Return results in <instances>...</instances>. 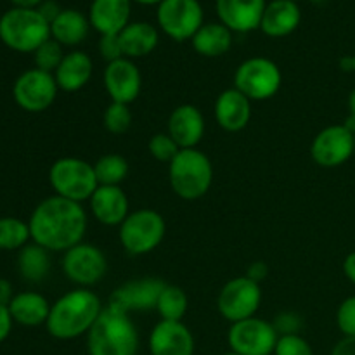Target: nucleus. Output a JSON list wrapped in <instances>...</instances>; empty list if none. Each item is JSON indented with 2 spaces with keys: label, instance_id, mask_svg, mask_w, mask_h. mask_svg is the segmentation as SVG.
<instances>
[{
  "label": "nucleus",
  "instance_id": "obj_3",
  "mask_svg": "<svg viewBox=\"0 0 355 355\" xmlns=\"http://www.w3.org/2000/svg\"><path fill=\"white\" fill-rule=\"evenodd\" d=\"M89 355H137L139 333L130 314L118 309H103L90 331L87 333Z\"/></svg>",
  "mask_w": 355,
  "mask_h": 355
},
{
  "label": "nucleus",
  "instance_id": "obj_47",
  "mask_svg": "<svg viewBox=\"0 0 355 355\" xmlns=\"http://www.w3.org/2000/svg\"><path fill=\"white\" fill-rule=\"evenodd\" d=\"M14 7H21V9H38L45 0H10Z\"/></svg>",
  "mask_w": 355,
  "mask_h": 355
},
{
  "label": "nucleus",
  "instance_id": "obj_2",
  "mask_svg": "<svg viewBox=\"0 0 355 355\" xmlns=\"http://www.w3.org/2000/svg\"><path fill=\"white\" fill-rule=\"evenodd\" d=\"M101 298L89 288L68 291L51 305L45 328L55 340H75L87 335L103 312Z\"/></svg>",
  "mask_w": 355,
  "mask_h": 355
},
{
  "label": "nucleus",
  "instance_id": "obj_22",
  "mask_svg": "<svg viewBox=\"0 0 355 355\" xmlns=\"http://www.w3.org/2000/svg\"><path fill=\"white\" fill-rule=\"evenodd\" d=\"M215 121L225 132H241L252 120V101L238 89H225L218 94L214 106Z\"/></svg>",
  "mask_w": 355,
  "mask_h": 355
},
{
  "label": "nucleus",
  "instance_id": "obj_29",
  "mask_svg": "<svg viewBox=\"0 0 355 355\" xmlns=\"http://www.w3.org/2000/svg\"><path fill=\"white\" fill-rule=\"evenodd\" d=\"M17 270L28 283H42L51 272V252L33 241L28 243L17 253Z\"/></svg>",
  "mask_w": 355,
  "mask_h": 355
},
{
  "label": "nucleus",
  "instance_id": "obj_45",
  "mask_svg": "<svg viewBox=\"0 0 355 355\" xmlns=\"http://www.w3.org/2000/svg\"><path fill=\"white\" fill-rule=\"evenodd\" d=\"M343 272H345L347 279L355 284V252L349 253L343 260Z\"/></svg>",
  "mask_w": 355,
  "mask_h": 355
},
{
  "label": "nucleus",
  "instance_id": "obj_30",
  "mask_svg": "<svg viewBox=\"0 0 355 355\" xmlns=\"http://www.w3.org/2000/svg\"><path fill=\"white\" fill-rule=\"evenodd\" d=\"M189 307V298L186 291L175 284H165L156 304L155 311L162 321H182Z\"/></svg>",
  "mask_w": 355,
  "mask_h": 355
},
{
  "label": "nucleus",
  "instance_id": "obj_43",
  "mask_svg": "<svg viewBox=\"0 0 355 355\" xmlns=\"http://www.w3.org/2000/svg\"><path fill=\"white\" fill-rule=\"evenodd\" d=\"M331 355H355V336H343L331 350Z\"/></svg>",
  "mask_w": 355,
  "mask_h": 355
},
{
  "label": "nucleus",
  "instance_id": "obj_51",
  "mask_svg": "<svg viewBox=\"0 0 355 355\" xmlns=\"http://www.w3.org/2000/svg\"><path fill=\"white\" fill-rule=\"evenodd\" d=\"M224 355H238V354H234V352H231V350H229V352L224 354Z\"/></svg>",
  "mask_w": 355,
  "mask_h": 355
},
{
  "label": "nucleus",
  "instance_id": "obj_20",
  "mask_svg": "<svg viewBox=\"0 0 355 355\" xmlns=\"http://www.w3.org/2000/svg\"><path fill=\"white\" fill-rule=\"evenodd\" d=\"M89 205L96 220L107 227H120L130 214V203L121 186H99Z\"/></svg>",
  "mask_w": 355,
  "mask_h": 355
},
{
  "label": "nucleus",
  "instance_id": "obj_32",
  "mask_svg": "<svg viewBox=\"0 0 355 355\" xmlns=\"http://www.w3.org/2000/svg\"><path fill=\"white\" fill-rule=\"evenodd\" d=\"M31 241V232L28 222L17 217L0 218V250L3 252H19Z\"/></svg>",
  "mask_w": 355,
  "mask_h": 355
},
{
  "label": "nucleus",
  "instance_id": "obj_9",
  "mask_svg": "<svg viewBox=\"0 0 355 355\" xmlns=\"http://www.w3.org/2000/svg\"><path fill=\"white\" fill-rule=\"evenodd\" d=\"M156 23L172 40H193L205 24L203 6L200 0H163L156 6Z\"/></svg>",
  "mask_w": 355,
  "mask_h": 355
},
{
  "label": "nucleus",
  "instance_id": "obj_40",
  "mask_svg": "<svg viewBox=\"0 0 355 355\" xmlns=\"http://www.w3.org/2000/svg\"><path fill=\"white\" fill-rule=\"evenodd\" d=\"M245 276L260 284L262 281L267 279V276H269V266H267L266 262H262V260H257V262L250 263Z\"/></svg>",
  "mask_w": 355,
  "mask_h": 355
},
{
  "label": "nucleus",
  "instance_id": "obj_50",
  "mask_svg": "<svg viewBox=\"0 0 355 355\" xmlns=\"http://www.w3.org/2000/svg\"><path fill=\"white\" fill-rule=\"evenodd\" d=\"M352 64H354V73H355V54L352 55Z\"/></svg>",
  "mask_w": 355,
  "mask_h": 355
},
{
  "label": "nucleus",
  "instance_id": "obj_37",
  "mask_svg": "<svg viewBox=\"0 0 355 355\" xmlns=\"http://www.w3.org/2000/svg\"><path fill=\"white\" fill-rule=\"evenodd\" d=\"M336 326L343 336H355V295L340 304L336 311Z\"/></svg>",
  "mask_w": 355,
  "mask_h": 355
},
{
  "label": "nucleus",
  "instance_id": "obj_23",
  "mask_svg": "<svg viewBox=\"0 0 355 355\" xmlns=\"http://www.w3.org/2000/svg\"><path fill=\"white\" fill-rule=\"evenodd\" d=\"M302 23L300 3L291 0H270L263 10L260 28L270 38H284L293 33Z\"/></svg>",
  "mask_w": 355,
  "mask_h": 355
},
{
  "label": "nucleus",
  "instance_id": "obj_4",
  "mask_svg": "<svg viewBox=\"0 0 355 355\" xmlns=\"http://www.w3.org/2000/svg\"><path fill=\"white\" fill-rule=\"evenodd\" d=\"M168 179L170 187L180 200H200L214 182V165L198 148L180 149L168 165Z\"/></svg>",
  "mask_w": 355,
  "mask_h": 355
},
{
  "label": "nucleus",
  "instance_id": "obj_17",
  "mask_svg": "<svg viewBox=\"0 0 355 355\" xmlns=\"http://www.w3.org/2000/svg\"><path fill=\"white\" fill-rule=\"evenodd\" d=\"M267 0H215L218 21L232 33H250L259 30Z\"/></svg>",
  "mask_w": 355,
  "mask_h": 355
},
{
  "label": "nucleus",
  "instance_id": "obj_38",
  "mask_svg": "<svg viewBox=\"0 0 355 355\" xmlns=\"http://www.w3.org/2000/svg\"><path fill=\"white\" fill-rule=\"evenodd\" d=\"M274 328H276L277 335H300V329L304 321H302L300 315L297 312H281L277 314V318L274 319Z\"/></svg>",
  "mask_w": 355,
  "mask_h": 355
},
{
  "label": "nucleus",
  "instance_id": "obj_14",
  "mask_svg": "<svg viewBox=\"0 0 355 355\" xmlns=\"http://www.w3.org/2000/svg\"><path fill=\"white\" fill-rule=\"evenodd\" d=\"M311 156L322 168H336L355 156V134L345 123L322 128L311 144Z\"/></svg>",
  "mask_w": 355,
  "mask_h": 355
},
{
  "label": "nucleus",
  "instance_id": "obj_28",
  "mask_svg": "<svg viewBox=\"0 0 355 355\" xmlns=\"http://www.w3.org/2000/svg\"><path fill=\"white\" fill-rule=\"evenodd\" d=\"M191 42L194 51L203 58H220L231 51L234 33L220 21H215V23H205Z\"/></svg>",
  "mask_w": 355,
  "mask_h": 355
},
{
  "label": "nucleus",
  "instance_id": "obj_26",
  "mask_svg": "<svg viewBox=\"0 0 355 355\" xmlns=\"http://www.w3.org/2000/svg\"><path fill=\"white\" fill-rule=\"evenodd\" d=\"M90 21L87 14L78 9H62L51 23V38L62 47H78L87 40L90 31Z\"/></svg>",
  "mask_w": 355,
  "mask_h": 355
},
{
  "label": "nucleus",
  "instance_id": "obj_35",
  "mask_svg": "<svg viewBox=\"0 0 355 355\" xmlns=\"http://www.w3.org/2000/svg\"><path fill=\"white\" fill-rule=\"evenodd\" d=\"M148 151L156 162L162 163H172V159L179 155L180 148L177 146V142L170 137L166 132H159L155 134L148 142Z\"/></svg>",
  "mask_w": 355,
  "mask_h": 355
},
{
  "label": "nucleus",
  "instance_id": "obj_5",
  "mask_svg": "<svg viewBox=\"0 0 355 355\" xmlns=\"http://www.w3.org/2000/svg\"><path fill=\"white\" fill-rule=\"evenodd\" d=\"M51 38V23L38 9L10 7L0 16V40L10 51L33 54Z\"/></svg>",
  "mask_w": 355,
  "mask_h": 355
},
{
  "label": "nucleus",
  "instance_id": "obj_34",
  "mask_svg": "<svg viewBox=\"0 0 355 355\" xmlns=\"http://www.w3.org/2000/svg\"><path fill=\"white\" fill-rule=\"evenodd\" d=\"M62 49L64 47H62L61 44H58L54 38H49L47 42H44V44L33 52L35 68L54 75L55 69L61 64L62 58H64V51H62Z\"/></svg>",
  "mask_w": 355,
  "mask_h": 355
},
{
  "label": "nucleus",
  "instance_id": "obj_21",
  "mask_svg": "<svg viewBox=\"0 0 355 355\" xmlns=\"http://www.w3.org/2000/svg\"><path fill=\"white\" fill-rule=\"evenodd\" d=\"M132 3V0H92L87 12L92 30L101 37L120 35L130 23Z\"/></svg>",
  "mask_w": 355,
  "mask_h": 355
},
{
  "label": "nucleus",
  "instance_id": "obj_18",
  "mask_svg": "<svg viewBox=\"0 0 355 355\" xmlns=\"http://www.w3.org/2000/svg\"><path fill=\"white\" fill-rule=\"evenodd\" d=\"M194 336L182 321H162L149 335L151 355H194Z\"/></svg>",
  "mask_w": 355,
  "mask_h": 355
},
{
  "label": "nucleus",
  "instance_id": "obj_7",
  "mask_svg": "<svg viewBox=\"0 0 355 355\" xmlns=\"http://www.w3.org/2000/svg\"><path fill=\"white\" fill-rule=\"evenodd\" d=\"M166 224L162 214L151 208H141L128 214L120 225V243L130 255H148L165 239Z\"/></svg>",
  "mask_w": 355,
  "mask_h": 355
},
{
  "label": "nucleus",
  "instance_id": "obj_46",
  "mask_svg": "<svg viewBox=\"0 0 355 355\" xmlns=\"http://www.w3.org/2000/svg\"><path fill=\"white\" fill-rule=\"evenodd\" d=\"M345 125L355 134V89L349 94V116H347Z\"/></svg>",
  "mask_w": 355,
  "mask_h": 355
},
{
  "label": "nucleus",
  "instance_id": "obj_24",
  "mask_svg": "<svg viewBox=\"0 0 355 355\" xmlns=\"http://www.w3.org/2000/svg\"><path fill=\"white\" fill-rule=\"evenodd\" d=\"M92 73V58H90L87 52L75 49V51L64 54L61 64L55 69L54 78L55 82H58L59 90H64V92H76V90L83 89V87L90 82Z\"/></svg>",
  "mask_w": 355,
  "mask_h": 355
},
{
  "label": "nucleus",
  "instance_id": "obj_8",
  "mask_svg": "<svg viewBox=\"0 0 355 355\" xmlns=\"http://www.w3.org/2000/svg\"><path fill=\"white\" fill-rule=\"evenodd\" d=\"M283 83L281 69L269 58H250L234 73V89L250 101H267L276 96Z\"/></svg>",
  "mask_w": 355,
  "mask_h": 355
},
{
  "label": "nucleus",
  "instance_id": "obj_31",
  "mask_svg": "<svg viewBox=\"0 0 355 355\" xmlns=\"http://www.w3.org/2000/svg\"><path fill=\"white\" fill-rule=\"evenodd\" d=\"M99 186H120L128 175V162L121 155L107 153L94 163Z\"/></svg>",
  "mask_w": 355,
  "mask_h": 355
},
{
  "label": "nucleus",
  "instance_id": "obj_13",
  "mask_svg": "<svg viewBox=\"0 0 355 355\" xmlns=\"http://www.w3.org/2000/svg\"><path fill=\"white\" fill-rule=\"evenodd\" d=\"M59 87L54 75L38 68L26 69L12 85V97L26 113H42L54 104Z\"/></svg>",
  "mask_w": 355,
  "mask_h": 355
},
{
  "label": "nucleus",
  "instance_id": "obj_1",
  "mask_svg": "<svg viewBox=\"0 0 355 355\" xmlns=\"http://www.w3.org/2000/svg\"><path fill=\"white\" fill-rule=\"evenodd\" d=\"M28 225L31 241L44 246L51 253H64L83 241L87 231V211L82 203L54 194L35 207Z\"/></svg>",
  "mask_w": 355,
  "mask_h": 355
},
{
  "label": "nucleus",
  "instance_id": "obj_11",
  "mask_svg": "<svg viewBox=\"0 0 355 355\" xmlns=\"http://www.w3.org/2000/svg\"><path fill=\"white\" fill-rule=\"evenodd\" d=\"M61 269L66 279L80 288H90L104 279L107 272L106 253L90 243H78L62 253Z\"/></svg>",
  "mask_w": 355,
  "mask_h": 355
},
{
  "label": "nucleus",
  "instance_id": "obj_41",
  "mask_svg": "<svg viewBox=\"0 0 355 355\" xmlns=\"http://www.w3.org/2000/svg\"><path fill=\"white\" fill-rule=\"evenodd\" d=\"M12 315H10L9 307L6 305H0V343L6 342L7 336L12 331Z\"/></svg>",
  "mask_w": 355,
  "mask_h": 355
},
{
  "label": "nucleus",
  "instance_id": "obj_25",
  "mask_svg": "<svg viewBox=\"0 0 355 355\" xmlns=\"http://www.w3.org/2000/svg\"><path fill=\"white\" fill-rule=\"evenodd\" d=\"M118 37L123 58L132 61L153 54L159 44V30L148 21H130Z\"/></svg>",
  "mask_w": 355,
  "mask_h": 355
},
{
  "label": "nucleus",
  "instance_id": "obj_42",
  "mask_svg": "<svg viewBox=\"0 0 355 355\" xmlns=\"http://www.w3.org/2000/svg\"><path fill=\"white\" fill-rule=\"evenodd\" d=\"M61 10L62 9L59 7V3L55 2V0H45V2L38 7V12H40L42 16L49 21V23H52V21L59 16V12H61Z\"/></svg>",
  "mask_w": 355,
  "mask_h": 355
},
{
  "label": "nucleus",
  "instance_id": "obj_33",
  "mask_svg": "<svg viewBox=\"0 0 355 355\" xmlns=\"http://www.w3.org/2000/svg\"><path fill=\"white\" fill-rule=\"evenodd\" d=\"M103 125L110 134L121 135L132 127V111L128 104L111 103L103 113Z\"/></svg>",
  "mask_w": 355,
  "mask_h": 355
},
{
  "label": "nucleus",
  "instance_id": "obj_44",
  "mask_svg": "<svg viewBox=\"0 0 355 355\" xmlns=\"http://www.w3.org/2000/svg\"><path fill=\"white\" fill-rule=\"evenodd\" d=\"M12 298H14V290H12V284H10V281L0 277V305H6V307H9V304L12 302Z\"/></svg>",
  "mask_w": 355,
  "mask_h": 355
},
{
  "label": "nucleus",
  "instance_id": "obj_52",
  "mask_svg": "<svg viewBox=\"0 0 355 355\" xmlns=\"http://www.w3.org/2000/svg\"><path fill=\"white\" fill-rule=\"evenodd\" d=\"M291 2H297V3H300V2H302V0H291Z\"/></svg>",
  "mask_w": 355,
  "mask_h": 355
},
{
  "label": "nucleus",
  "instance_id": "obj_49",
  "mask_svg": "<svg viewBox=\"0 0 355 355\" xmlns=\"http://www.w3.org/2000/svg\"><path fill=\"white\" fill-rule=\"evenodd\" d=\"M311 2H314V3H318V6H321V3H324L326 0H311Z\"/></svg>",
  "mask_w": 355,
  "mask_h": 355
},
{
  "label": "nucleus",
  "instance_id": "obj_12",
  "mask_svg": "<svg viewBox=\"0 0 355 355\" xmlns=\"http://www.w3.org/2000/svg\"><path fill=\"white\" fill-rule=\"evenodd\" d=\"M260 304H262L260 284L246 276H238L227 281L217 298L218 312L231 324L253 318L260 309Z\"/></svg>",
  "mask_w": 355,
  "mask_h": 355
},
{
  "label": "nucleus",
  "instance_id": "obj_27",
  "mask_svg": "<svg viewBox=\"0 0 355 355\" xmlns=\"http://www.w3.org/2000/svg\"><path fill=\"white\" fill-rule=\"evenodd\" d=\"M9 312L12 321L26 328H37L47 322L51 314V304L47 298L37 291H23L14 295L9 304Z\"/></svg>",
  "mask_w": 355,
  "mask_h": 355
},
{
  "label": "nucleus",
  "instance_id": "obj_48",
  "mask_svg": "<svg viewBox=\"0 0 355 355\" xmlns=\"http://www.w3.org/2000/svg\"><path fill=\"white\" fill-rule=\"evenodd\" d=\"M132 2L139 3V6H158L163 0H132Z\"/></svg>",
  "mask_w": 355,
  "mask_h": 355
},
{
  "label": "nucleus",
  "instance_id": "obj_36",
  "mask_svg": "<svg viewBox=\"0 0 355 355\" xmlns=\"http://www.w3.org/2000/svg\"><path fill=\"white\" fill-rule=\"evenodd\" d=\"M274 355H314V350L302 335H283L277 340Z\"/></svg>",
  "mask_w": 355,
  "mask_h": 355
},
{
  "label": "nucleus",
  "instance_id": "obj_10",
  "mask_svg": "<svg viewBox=\"0 0 355 355\" xmlns=\"http://www.w3.org/2000/svg\"><path fill=\"white\" fill-rule=\"evenodd\" d=\"M277 340L272 322L257 315L232 322L227 331L229 349L238 355H274Z\"/></svg>",
  "mask_w": 355,
  "mask_h": 355
},
{
  "label": "nucleus",
  "instance_id": "obj_19",
  "mask_svg": "<svg viewBox=\"0 0 355 355\" xmlns=\"http://www.w3.org/2000/svg\"><path fill=\"white\" fill-rule=\"evenodd\" d=\"M205 116L193 104H180L170 113L166 134L177 142L180 149H194L205 135Z\"/></svg>",
  "mask_w": 355,
  "mask_h": 355
},
{
  "label": "nucleus",
  "instance_id": "obj_39",
  "mask_svg": "<svg viewBox=\"0 0 355 355\" xmlns=\"http://www.w3.org/2000/svg\"><path fill=\"white\" fill-rule=\"evenodd\" d=\"M99 52L101 58L107 62H113L116 59L123 58V51H121L120 37L118 35H104L99 40Z\"/></svg>",
  "mask_w": 355,
  "mask_h": 355
},
{
  "label": "nucleus",
  "instance_id": "obj_16",
  "mask_svg": "<svg viewBox=\"0 0 355 355\" xmlns=\"http://www.w3.org/2000/svg\"><path fill=\"white\" fill-rule=\"evenodd\" d=\"M103 83L111 103H121L130 106L139 97L142 89V75L132 59L121 58L107 62L103 73Z\"/></svg>",
  "mask_w": 355,
  "mask_h": 355
},
{
  "label": "nucleus",
  "instance_id": "obj_6",
  "mask_svg": "<svg viewBox=\"0 0 355 355\" xmlns=\"http://www.w3.org/2000/svg\"><path fill=\"white\" fill-rule=\"evenodd\" d=\"M49 182L55 196L66 198L75 203L89 201L99 187L94 163L75 156L55 159L49 170Z\"/></svg>",
  "mask_w": 355,
  "mask_h": 355
},
{
  "label": "nucleus",
  "instance_id": "obj_15",
  "mask_svg": "<svg viewBox=\"0 0 355 355\" xmlns=\"http://www.w3.org/2000/svg\"><path fill=\"white\" fill-rule=\"evenodd\" d=\"M165 281H162L159 277L151 276L127 281L110 295L107 305L121 312H127V314L153 311V309H156L159 293L165 288Z\"/></svg>",
  "mask_w": 355,
  "mask_h": 355
}]
</instances>
